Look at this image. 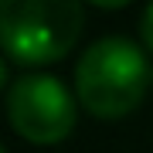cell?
<instances>
[{
    "label": "cell",
    "mask_w": 153,
    "mask_h": 153,
    "mask_svg": "<svg viewBox=\"0 0 153 153\" xmlns=\"http://www.w3.org/2000/svg\"><path fill=\"white\" fill-rule=\"evenodd\" d=\"M4 82H7V65L0 61V88H4Z\"/></svg>",
    "instance_id": "obj_6"
},
{
    "label": "cell",
    "mask_w": 153,
    "mask_h": 153,
    "mask_svg": "<svg viewBox=\"0 0 153 153\" xmlns=\"http://www.w3.org/2000/svg\"><path fill=\"white\" fill-rule=\"evenodd\" d=\"M0 153H7V150H4V143H0Z\"/></svg>",
    "instance_id": "obj_7"
},
{
    "label": "cell",
    "mask_w": 153,
    "mask_h": 153,
    "mask_svg": "<svg viewBox=\"0 0 153 153\" xmlns=\"http://www.w3.org/2000/svg\"><path fill=\"white\" fill-rule=\"evenodd\" d=\"M153 82L146 55L129 38H99L75 65L78 102L99 119H119L133 112Z\"/></svg>",
    "instance_id": "obj_1"
},
{
    "label": "cell",
    "mask_w": 153,
    "mask_h": 153,
    "mask_svg": "<svg viewBox=\"0 0 153 153\" xmlns=\"http://www.w3.org/2000/svg\"><path fill=\"white\" fill-rule=\"evenodd\" d=\"M10 126L31 143H61L75 126V95L51 75H21L7 92Z\"/></svg>",
    "instance_id": "obj_3"
},
{
    "label": "cell",
    "mask_w": 153,
    "mask_h": 153,
    "mask_svg": "<svg viewBox=\"0 0 153 153\" xmlns=\"http://www.w3.org/2000/svg\"><path fill=\"white\" fill-rule=\"evenodd\" d=\"M140 38H143V44L153 51V0L146 4V10H143V17H140Z\"/></svg>",
    "instance_id": "obj_4"
},
{
    "label": "cell",
    "mask_w": 153,
    "mask_h": 153,
    "mask_svg": "<svg viewBox=\"0 0 153 153\" xmlns=\"http://www.w3.org/2000/svg\"><path fill=\"white\" fill-rule=\"evenodd\" d=\"M82 24V0H0V48L21 65L65 58Z\"/></svg>",
    "instance_id": "obj_2"
},
{
    "label": "cell",
    "mask_w": 153,
    "mask_h": 153,
    "mask_svg": "<svg viewBox=\"0 0 153 153\" xmlns=\"http://www.w3.org/2000/svg\"><path fill=\"white\" fill-rule=\"evenodd\" d=\"M88 4H95V7H109V10H116V7H126L129 0H88Z\"/></svg>",
    "instance_id": "obj_5"
}]
</instances>
